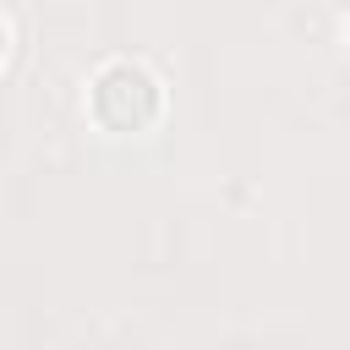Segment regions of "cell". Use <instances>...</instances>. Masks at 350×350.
Returning <instances> with one entry per match:
<instances>
[{
    "label": "cell",
    "instance_id": "6da1fadb",
    "mask_svg": "<svg viewBox=\"0 0 350 350\" xmlns=\"http://www.w3.org/2000/svg\"><path fill=\"white\" fill-rule=\"evenodd\" d=\"M93 115H98V126H109V131H148V126L159 120V82H153L142 66L115 60V66H104L98 82H93Z\"/></svg>",
    "mask_w": 350,
    "mask_h": 350
}]
</instances>
